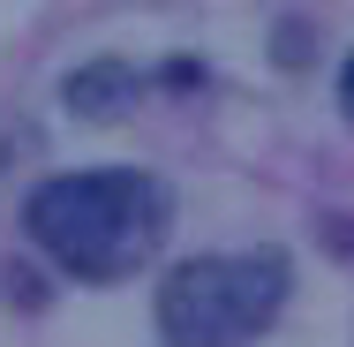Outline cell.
I'll list each match as a JSON object with an SVG mask.
<instances>
[{"label":"cell","mask_w":354,"mask_h":347,"mask_svg":"<svg viewBox=\"0 0 354 347\" xmlns=\"http://www.w3.org/2000/svg\"><path fill=\"white\" fill-rule=\"evenodd\" d=\"M30 242L75 279H129L158 257V242L174 234V189L136 166H106V174H53L46 189H30Z\"/></svg>","instance_id":"1"},{"label":"cell","mask_w":354,"mask_h":347,"mask_svg":"<svg viewBox=\"0 0 354 347\" xmlns=\"http://www.w3.org/2000/svg\"><path fill=\"white\" fill-rule=\"evenodd\" d=\"M294 265L279 249H234V257H189L158 287V332L166 347H249L286 310Z\"/></svg>","instance_id":"2"},{"label":"cell","mask_w":354,"mask_h":347,"mask_svg":"<svg viewBox=\"0 0 354 347\" xmlns=\"http://www.w3.org/2000/svg\"><path fill=\"white\" fill-rule=\"evenodd\" d=\"M136 98H143V75L129 69V61H91V69L68 75V106L83 121H121Z\"/></svg>","instance_id":"3"},{"label":"cell","mask_w":354,"mask_h":347,"mask_svg":"<svg viewBox=\"0 0 354 347\" xmlns=\"http://www.w3.org/2000/svg\"><path fill=\"white\" fill-rule=\"evenodd\" d=\"M339 114L354 121V53H347V69H339Z\"/></svg>","instance_id":"4"}]
</instances>
